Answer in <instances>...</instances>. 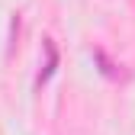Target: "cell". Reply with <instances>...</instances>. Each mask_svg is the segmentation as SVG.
I'll return each mask as SVG.
<instances>
[{"label": "cell", "mask_w": 135, "mask_h": 135, "mask_svg": "<svg viewBox=\"0 0 135 135\" xmlns=\"http://www.w3.org/2000/svg\"><path fill=\"white\" fill-rule=\"evenodd\" d=\"M45 55H48V61H45V68H42V74H39V84H45L48 77L55 74V68H58V48H55L52 39H45Z\"/></svg>", "instance_id": "obj_1"}, {"label": "cell", "mask_w": 135, "mask_h": 135, "mask_svg": "<svg viewBox=\"0 0 135 135\" xmlns=\"http://www.w3.org/2000/svg\"><path fill=\"white\" fill-rule=\"evenodd\" d=\"M93 58H97L100 64H103V74H106V77H119V71H116V64H113V61H109V58H106L103 52H100V48L93 52Z\"/></svg>", "instance_id": "obj_2"}]
</instances>
